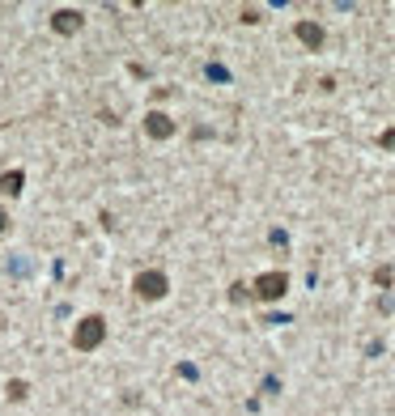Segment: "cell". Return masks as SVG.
Here are the masks:
<instances>
[{"label": "cell", "instance_id": "6da1fadb", "mask_svg": "<svg viewBox=\"0 0 395 416\" xmlns=\"http://www.w3.org/2000/svg\"><path fill=\"white\" fill-rule=\"evenodd\" d=\"M102 340H106V319H102V315H85V319L77 323V332H73V348H81V352L98 348Z\"/></svg>", "mask_w": 395, "mask_h": 416}, {"label": "cell", "instance_id": "7a4b0ae2", "mask_svg": "<svg viewBox=\"0 0 395 416\" xmlns=\"http://www.w3.org/2000/svg\"><path fill=\"white\" fill-rule=\"evenodd\" d=\"M251 289H255L259 302H280V297L289 293V276H285V272H264Z\"/></svg>", "mask_w": 395, "mask_h": 416}, {"label": "cell", "instance_id": "3957f363", "mask_svg": "<svg viewBox=\"0 0 395 416\" xmlns=\"http://www.w3.org/2000/svg\"><path fill=\"white\" fill-rule=\"evenodd\" d=\"M132 289L145 297V302H157V297H166V289H171V281H166V272H141L136 281H132Z\"/></svg>", "mask_w": 395, "mask_h": 416}, {"label": "cell", "instance_id": "277c9868", "mask_svg": "<svg viewBox=\"0 0 395 416\" xmlns=\"http://www.w3.org/2000/svg\"><path fill=\"white\" fill-rule=\"evenodd\" d=\"M145 132H149L153 140H166V136L175 132V119L161 115V111H149V115H145Z\"/></svg>", "mask_w": 395, "mask_h": 416}, {"label": "cell", "instance_id": "5b68a950", "mask_svg": "<svg viewBox=\"0 0 395 416\" xmlns=\"http://www.w3.org/2000/svg\"><path fill=\"white\" fill-rule=\"evenodd\" d=\"M294 34H298V38H302L310 51H319V47H323V38H327L319 22H298V26H294Z\"/></svg>", "mask_w": 395, "mask_h": 416}, {"label": "cell", "instance_id": "8992f818", "mask_svg": "<svg viewBox=\"0 0 395 416\" xmlns=\"http://www.w3.org/2000/svg\"><path fill=\"white\" fill-rule=\"evenodd\" d=\"M51 30H55V34H77V30H81V13H77V9H60V13L51 17Z\"/></svg>", "mask_w": 395, "mask_h": 416}, {"label": "cell", "instance_id": "52a82bcc", "mask_svg": "<svg viewBox=\"0 0 395 416\" xmlns=\"http://www.w3.org/2000/svg\"><path fill=\"white\" fill-rule=\"evenodd\" d=\"M22 183H26V179H22V170L0 174V191H5V195H17V191H22Z\"/></svg>", "mask_w": 395, "mask_h": 416}, {"label": "cell", "instance_id": "ba28073f", "mask_svg": "<svg viewBox=\"0 0 395 416\" xmlns=\"http://www.w3.org/2000/svg\"><path fill=\"white\" fill-rule=\"evenodd\" d=\"M247 297H251V289H247V285H234V289H230V302H247Z\"/></svg>", "mask_w": 395, "mask_h": 416}, {"label": "cell", "instance_id": "9c48e42d", "mask_svg": "<svg viewBox=\"0 0 395 416\" xmlns=\"http://www.w3.org/2000/svg\"><path fill=\"white\" fill-rule=\"evenodd\" d=\"M9 395H13V399H26V382H22V378H13V382H9Z\"/></svg>", "mask_w": 395, "mask_h": 416}, {"label": "cell", "instance_id": "30bf717a", "mask_svg": "<svg viewBox=\"0 0 395 416\" xmlns=\"http://www.w3.org/2000/svg\"><path fill=\"white\" fill-rule=\"evenodd\" d=\"M378 144H382V149H391V153H395V128H387V132H382V136H378Z\"/></svg>", "mask_w": 395, "mask_h": 416}, {"label": "cell", "instance_id": "8fae6325", "mask_svg": "<svg viewBox=\"0 0 395 416\" xmlns=\"http://www.w3.org/2000/svg\"><path fill=\"white\" fill-rule=\"evenodd\" d=\"M5 230H9V217H5V213H0V234H5Z\"/></svg>", "mask_w": 395, "mask_h": 416}]
</instances>
